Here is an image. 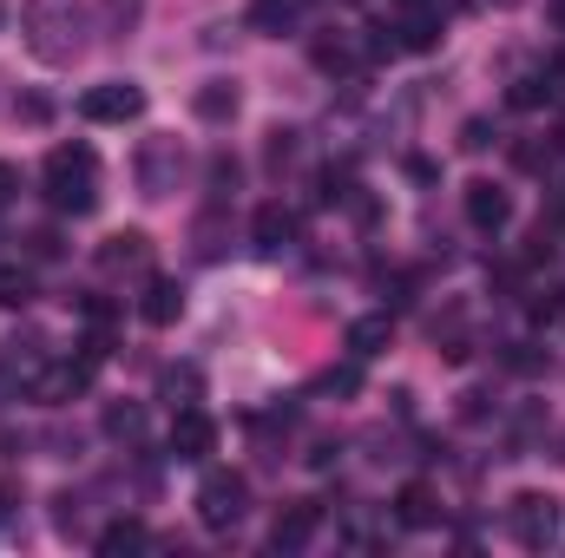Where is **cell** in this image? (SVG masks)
Segmentation results:
<instances>
[{
    "label": "cell",
    "instance_id": "cell-1",
    "mask_svg": "<svg viewBox=\"0 0 565 558\" xmlns=\"http://www.w3.org/2000/svg\"><path fill=\"white\" fill-rule=\"evenodd\" d=\"M20 33H26V53L33 60L73 66L86 53V7L79 0H26L20 7Z\"/></svg>",
    "mask_w": 565,
    "mask_h": 558
},
{
    "label": "cell",
    "instance_id": "cell-2",
    "mask_svg": "<svg viewBox=\"0 0 565 558\" xmlns=\"http://www.w3.org/2000/svg\"><path fill=\"white\" fill-rule=\"evenodd\" d=\"M40 178H46V204L66 211V217H86L99 204V158H93V144H53Z\"/></svg>",
    "mask_w": 565,
    "mask_h": 558
},
{
    "label": "cell",
    "instance_id": "cell-3",
    "mask_svg": "<svg viewBox=\"0 0 565 558\" xmlns=\"http://www.w3.org/2000/svg\"><path fill=\"white\" fill-rule=\"evenodd\" d=\"M244 513H250V480L244 473H204V486H198V519L211 526V533H231V526H244Z\"/></svg>",
    "mask_w": 565,
    "mask_h": 558
},
{
    "label": "cell",
    "instance_id": "cell-4",
    "mask_svg": "<svg viewBox=\"0 0 565 558\" xmlns=\"http://www.w3.org/2000/svg\"><path fill=\"white\" fill-rule=\"evenodd\" d=\"M507 526H513V539H520L526 552H546V546L559 539V500H553V493H520L513 513H507Z\"/></svg>",
    "mask_w": 565,
    "mask_h": 558
},
{
    "label": "cell",
    "instance_id": "cell-5",
    "mask_svg": "<svg viewBox=\"0 0 565 558\" xmlns=\"http://www.w3.org/2000/svg\"><path fill=\"white\" fill-rule=\"evenodd\" d=\"M79 112H86L93 126H126V119L145 112V93L132 79H106V86H86V93H79Z\"/></svg>",
    "mask_w": 565,
    "mask_h": 558
},
{
    "label": "cell",
    "instance_id": "cell-6",
    "mask_svg": "<svg viewBox=\"0 0 565 558\" xmlns=\"http://www.w3.org/2000/svg\"><path fill=\"white\" fill-rule=\"evenodd\" d=\"M93 355H79V362H40V375H33V401H46V408H60V401H73V395H86V382H93Z\"/></svg>",
    "mask_w": 565,
    "mask_h": 558
},
{
    "label": "cell",
    "instance_id": "cell-7",
    "mask_svg": "<svg viewBox=\"0 0 565 558\" xmlns=\"http://www.w3.org/2000/svg\"><path fill=\"white\" fill-rule=\"evenodd\" d=\"M178 171H184L178 139H145V151H139V191L145 197H171L178 191Z\"/></svg>",
    "mask_w": 565,
    "mask_h": 558
},
{
    "label": "cell",
    "instance_id": "cell-8",
    "mask_svg": "<svg viewBox=\"0 0 565 558\" xmlns=\"http://www.w3.org/2000/svg\"><path fill=\"white\" fill-rule=\"evenodd\" d=\"M217 447V420L204 408H178L171 415V460H204Z\"/></svg>",
    "mask_w": 565,
    "mask_h": 558
},
{
    "label": "cell",
    "instance_id": "cell-9",
    "mask_svg": "<svg viewBox=\"0 0 565 558\" xmlns=\"http://www.w3.org/2000/svg\"><path fill=\"white\" fill-rule=\"evenodd\" d=\"M467 224H473V230H487V237H493V230H507V224H513V197H507L500 184L473 178V184H467Z\"/></svg>",
    "mask_w": 565,
    "mask_h": 558
},
{
    "label": "cell",
    "instance_id": "cell-10",
    "mask_svg": "<svg viewBox=\"0 0 565 558\" xmlns=\"http://www.w3.org/2000/svg\"><path fill=\"white\" fill-rule=\"evenodd\" d=\"M316 526H322V506H316V500H289L277 513V526H270V546H277V552H302V546L316 539Z\"/></svg>",
    "mask_w": 565,
    "mask_h": 558
},
{
    "label": "cell",
    "instance_id": "cell-11",
    "mask_svg": "<svg viewBox=\"0 0 565 558\" xmlns=\"http://www.w3.org/2000/svg\"><path fill=\"white\" fill-rule=\"evenodd\" d=\"M145 264H151V237L145 230H119V237L99 244V270L106 277H145Z\"/></svg>",
    "mask_w": 565,
    "mask_h": 558
},
{
    "label": "cell",
    "instance_id": "cell-12",
    "mask_svg": "<svg viewBox=\"0 0 565 558\" xmlns=\"http://www.w3.org/2000/svg\"><path fill=\"white\" fill-rule=\"evenodd\" d=\"M250 244H257V257H282V250L296 244V211H289V204H257Z\"/></svg>",
    "mask_w": 565,
    "mask_h": 558
},
{
    "label": "cell",
    "instance_id": "cell-13",
    "mask_svg": "<svg viewBox=\"0 0 565 558\" xmlns=\"http://www.w3.org/2000/svg\"><path fill=\"white\" fill-rule=\"evenodd\" d=\"M395 519H402L408 533H427V526H440V493H434L427 480H408V486L395 493Z\"/></svg>",
    "mask_w": 565,
    "mask_h": 558
},
{
    "label": "cell",
    "instance_id": "cell-14",
    "mask_svg": "<svg viewBox=\"0 0 565 558\" xmlns=\"http://www.w3.org/2000/svg\"><path fill=\"white\" fill-rule=\"evenodd\" d=\"M139 315L151 322V329H171L178 315H184V289L171 277H151L145 282V296H139Z\"/></svg>",
    "mask_w": 565,
    "mask_h": 558
},
{
    "label": "cell",
    "instance_id": "cell-15",
    "mask_svg": "<svg viewBox=\"0 0 565 558\" xmlns=\"http://www.w3.org/2000/svg\"><path fill=\"white\" fill-rule=\"evenodd\" d=\"M559 93H565L559 66H533V73H520V79H513V93H507V99H513L520 112H533V106H546V99H559Z\"/></svg>",
    "mask_w": 565,
    "mask_h": 558
},
{
    "label": "cell",
    "instance_id": "cell-16",
    "mask_svg": "<svg viewBox=\"0 0 565 558\" xmlns=\"http://www.w3.org/2000/svg\"><path fill=\"white\" fill-rule=\"evenodd\" d=\"M309 60H316L322 73H355V66H362V40L335 26V33H322V40L309 46Z\"/></svg>",
    "mask_w": 565,
    "mask_h": 558
},
{
    "label": "cell",
    "instance_id": "cell-17",
    "mask_svg": "<svg viewBox=\"0 0 565 558\" xmlns=\"http://www.w3.org/2000/svg\"><path fill=\"white\" fill-rule=\"evenodd\" d=\"M191 112H198L204 126H224V119H237V86H231V79H204V86L191 93Z\"/></svg>",
    "mask_w": 565,
    "mask_h": 558
},
{
    "label": "cell",
    "instance_id": "cell-18",
    "mask_svg": "<svg viewBox=\"0 0 565 558\" xmlns=\"http://www.w3.org/2000/svg\"><path fill=\"white\" fill-rule=\"evenodd\" d=\"M388 342H395V322H388V315H362V322H349V348H355V362L382 355Z\"/></svg>",
    "mask_w": 565,
    "mask_h": 558
},
{
    "label": "cell",
    "instance_id": "cell-19",
    "mask_svg": "<svg viewBox=\"0 0 565 558\" xmlns=\"http://www.w3.org/2000/svg\"><path fill=\"white\" fill-rule=\"evenodd\" d=\"M106 433H113L119 447H139L145 440V408L139 401H113V408H106Z\"/></svg>",
    "mask_w": 565,
    "mask_h": 558
},
{
    "label": "cell",
    "instance_id": "cell-20",
    "mask_svg": "<svg viewBox=\"0 0 565 558\" xmlns=\"http://www.w3.org/2000/svg\"><path fill=\"white\" fill-rule=\"evenodd\" d=\"M145 539H151V533H145V519H113V526L99 533V552H106V558H119V552H139Z\"/></svg>",
    "mask_w": 565,
    "mask_h": 558
},
{
    "label": "cell",
    "instance_id": "cell-21",
    "mask_svg": "<svg viewBox=\"0 0 565 558\" xmlns=\"http://www.w3.org/2000/svg\"><path fill=\"white\" fill-rule=\"evenodd\" d=\"M302 7H309V0H257V13H250V20H257L264 33H289V26L302 20Z\"/></svg>",
    "mask_w": 565,
    "mask_h": 558
},
{
    "label": "cell",
    "instance_id": "cell-22",
    "mask_svg": "<svg viewBox=\"0 0 565 558\" xmlns=\"http://www.w3.org/2000/svg\"><path fill=\"white\" fill-rule=\"evenodd\" d=\"M434 40H440V13H402V46L427 53Z\"/></svg>",
    "mask_w": 565,
    "mask_h": 558
},
{
    "label": "cell",
    "instance_id": "cell-23",
    "mask_svg": "<svg viewBox=\"0 0 565 558\" xmlns=\"http://www.w3.org/2000/svg\"><path fill=\"white\" fill-rule=\"evenodd\" d=\"M0 302H7V309H20V302H33V270H20V264H7V270H0Z\"/></svg>",
    "mask_w": 565,
    "mask_h": 558
},
{
    "label": "cell",
    "instance_id": "cell-24",
    "mask_svg": "<svg viewBox=\"0 0 565 558\" xmlns=\"http://www.w3.org/2000/svg\"><path fill=\"white\" fill-rule=\"evenodd\" d=\"M139 13H145V0H106V33L126 40V33L139 26Z\"/></svg>",
    "mask_w": 565,
    "mask_h": 558
},
{
    "label": "cell",
    "instance_id": "cell-25",
    "mask_svg": "<svg viewBox=\"0 0 565 558\" xmlns=\"http://www.w3.org/2000/svg\"><path fill=\"white\" fill-rule=\"evenodd\" d=\"M191 395H198V368H171L164 375V401L171 408H191Z\"/></svg>",
    "mask_w": 565,
    "mask_h": 558
},
{
    "label": "cell",
    "instance_id": "cell-26",
    "mask_svg": "<svg viewBox=\"0 0 565 558\" xmlns=\"http://www.w3.org/2000/svg\"><path fill=\"white\" fill-rule=\"evenodd\" d=\"M513 158H520V171H553V158H559V144H520Z\"/></svg>",
    "mask_w": 565,
    "mask_h": 558
},
{
    "label": "cell",
    "instance_id": "cell-27",
    "mask_svg": "<svg viewBox=\"0 0 565 558\" xmlns=\"http://www.w3.org/2000/svg\"><path fill=\"white\" fill-rule=\"evenodd\" d=\"M565 315V289H540L533 296V322H559Z\"/></svg>",
    "mask_w": 565,
    "mask_h": 558
},
{
    "label": "cell",
    "instance_id": "cell-28",
    "mask_svg": "<svg viewBox=\"0 0 565 558\" xmlns=\"http://www.w3.org/2000/svg\"><path fill=\"white\" fill-rule=\"evenodd\" d=\"M211 184H217V197H224V191H237V158H224V151H217V158H211Z\"/></svg>",
    "mask_w": 565,
    "mask_h": 558
},
{
    "label": "cell",
    "instance_id": "cell-29",
    "mask_svg": "<svg viewBox=\"0 0 565 558\" xmlns=\"http://www.w3.org/2000/svg\"><path fill=\"white\" fill-rule=\"evenodd\" d=\"M460 144H467V151H487V144H493V126H487V119H467V126H460Z\"/></svg>",
    "mask_w": 565,
    "mask_h": 558
},
{
    "label": "cell",
    "instance_id": "cell-30",
    "mask_svg": "<svg viewBox=\"0 0 565 558\" xmlns=\"http://www.w3.org/2000/svg\"><path fill=\"white\" fill-rule=\"evenodd\" d=\"M13 197H20V171L0 158V217H7V204H13Z\"/></svg>",
    "mask_w": 565,
    "mask_h": 558
},
{
    "label": "cell",
    "instance_id": "cell-31",
    "mask_svg": "<svg viewBox=\"0 0 565 558\" xmlns=\"http://www.w3.org/2000/svg\"><path fill=\"white\" fill-rule=\"evenodd\" d=\"M296 158V132H270V164H289Z\"/></svg>",
    "mask_w": 565,
    "mask_h": 558
},
{
    "label": "cell",
    "instance_id": "cell-32",
    "mask_svg": "<svg viewBox=\"0 0 565 558\" xmlns=\"http://www.w3.org/2000/svg\"><path fill=\"white\" fill-rule=\"evenodd\" d=\"M13 506H20V493H13V486L0 480V519H13Z\"/></svg>",
    "mask_w": 565,
    "mask_h": 558
},
{
    "label": "cell",
    "instance_id": "cell-33",
    "mask_svg": "<svg viewBox=\"0 0 565 558\" xmlns=\"http://www.w3.org/2000/svg\"><path fill=\"white\" fill-rule=\"evenodd\" d=\"M402 13H440V0H395Z\"/></svg>",
    "mask_w": 565,
    "mask_h": 558
},
{
    "label": "cell",
    "instance_id": "cell-34",
    "mask_svg": "<svg viewBox=\"0 0 565 558\" xmlns=\"http://www.w3.org/2000/svg\"><path fill=\"white\" fill-rule=\"evenodd\" d=\"M559 144H565V126H559Z\"/></svg>",
    "mask_w": 565,
    "mask_h": 558
}]
</instances>
